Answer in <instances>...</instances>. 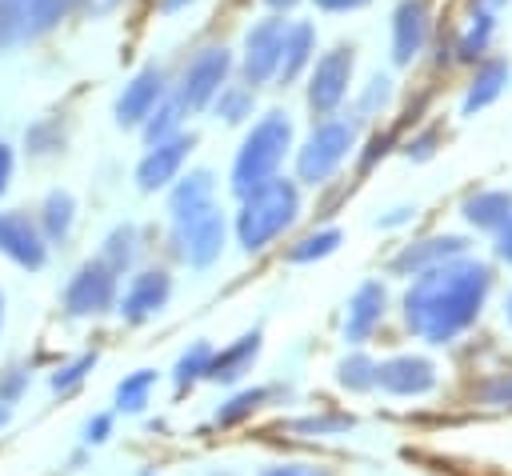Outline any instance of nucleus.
<instances>
[{
    "mask_svg": "<svg viewBox=\"0 0 512 476\" xmlns=\"http://www.w3.org/2000/svg\"><path fill=\"white\" fill-rule=\"evenodd\" d=\"M488 272L480 264H448L428 272L408 292V324L428 340H448L456 328H464L484 296Z\"/></svg>",
    "mask_w": 512,
    "mask_h": 476,
    "instance_id": "obj_1",
    "label": "nucleus"
},
{
    "mask_svg": "<svg viewBox=\"0 0 512 476\" xmlns=\"http://www.w3.org/2000/svg\"><path fill=\"white\" fill-rule=\"evenodd\" d=\"M292 148V120L284 112H264L252 132L244 136L240 152H236V164H232V192L236 196H248L252 188L268 184L284 160V152Z\"/></svg>",
    "mask_w": 512,
    "mask_h": 476,
    "instance_id": "obj_2",
    "label": "nucleus"
},
{
    "mask_svg": "<svg viewBox=\"0 0 512 476\" xmlns=\"http://www.w3.org/2000/svg\"><path fill=\"white\" fill-rule=\"evenodd\" d=\"M244 208H240V220H236V236L248 252L264 248L268 240H276L300 212V192L292 180H280L272 176L268 184L252 188L248 196H240Z\"/></svg>",
    "mask_w": 512,
    "mask_h": 476,
    "instance_id": "obj_3",
    "label": "nucleus"
},
{
    "mask_svg": "<svg viewBox=\"0 0 512 476\" xmlns=\"http://www.w3.org/2000/svg\"><path fill=\"white\" fill-rule=\"evenodd\" d=\"M84 0H0V52L24 48L68 20Z\"/></svg>",
    "mask_w": 512,
    "mask_h": 476,
    "instance_id": "obj_4",
    "label": "nucleus"
},
{
    "mask_svg": "<svg viewBox=\"0 0 512 476\" xmlns=\"http://www.w3.org/2000/svg\"><path fill=\"white\" fill-rule=\"evenodd\" d=\"M352 140H356V128L348 120H320L296 156V176L304 184H324L348 156Z\"/></svg>",
    "mask_w": 512,
    "mask_h": 476,
    "instance_id": "obj_5",
    "label": "nucleus"
},
{
    "mask_svg": "<svg viewBox=\"0 0 512 476\" xmlns=\"http://www.w3.org/2000/svg\"><path fill=\"white\" fill-rule=\"evenodd\" d=\"M228 72H232L228 48H204V52H196V60L184 68V76L176 84V100L184 104V112L208 108L212 96L228 84Z\"/></svg>",
    "mask_w": 512,
    "mask_h": 476,
    "instance_id": "obj_6",
    "label": "nucleus"
},
{
    "mask_svg": "<svg viewBox=\"0 0 512 476\" xmlns=\"http://www.w3.org/2000/svg\"><path fill=\"white\" fill-rule=\"evenodd\" d=\"M284 32L288 24L280 16H268V20H256L248 32H244V56H240V76L248 88L256 84H268L276 76V64H280V48H284Z\"/></svg>",
    "mask_w": 512,
    "mask_h": 476,
    "instance_id": "obj_7",
    "label": "nucleus"
},
{
    "mask_svg": "<svg viewBox=\"0 0 512 476\" xmlns=\"http://www.w3.org/2000/svg\"><path fill=\"white\" fill-rule=\"evenodd\" d=\"M352 48L348 44H336L328 48L316 68H312V80H308V108L316 116H332L336 104L348 96V84H352Z\"/></svg>",
    "mask_w": 512,
    "mask_h": 476,
    "instance_id": "obj_8",
    "label": "nucleus"
},
{
    "mask_svg": "<svg viewBox=\"0 0 512 476\" xmlns=\"http://www.w3.org/2000/svg\"><path fill=\"white\" fill-rule=\"evenodd\" d=\"M176 244H180V256L192 268L212 264L220 256V244H224V216L216 212V204L180 216L176 220Z\"/></svg>",
    "mask_w": 512,
    "mask_h": 476,
    "instance_id": "obj_9",
    "label": "nucleus"
},
{
    "mask_svg": "<svg viewBox=\"0 0 512 476\" xmlns=\"http://www.w3.org/2000/svg\"><path fill=\"white\" fill-rule=\"evenodd\" d=\"M116 300V272L104 260H88L64 288V312L68 316H100Z\"/></svg>",
    "mask_w": 512,
    "mask_h": 476,
    "instance_id": "obj_10",
    "label": "nucleus"
},
{
    "mask_svg": "<svg viewBox=\"0 0 512 476\" xmlns=\"http://www.w3.org/2000/svg\"><path fill=\"white\" fill-rule=\"evenodd\" d=\"M0 252L12 264L36 272L48 260V240L40 236L36 220H28L24 212H0Z\"/></svg>",
    "mask_w": 512,
    "mask_h": 476,
    "instance_id": "obj_11",
    "label": "nucleus"
},
{
    "mask_svg": "<svg viewBox=\"0 0 512 476\" xmlns=\"http://www.w3.org/2000/svg\"><path fill=\"white\" fill-rule=\"evenodd\" d=\"M432 32V8L428 0H400L392 12V60L396 64H412Z\"/></svg>",
    "mask_w": 512,
    "mask_h": 476,
    "instance_id": "obj_12",
    "label": "nucleus"
},
{
    "mask_svg": "<svg viewBox=\"0 0 512 476\" xmlns=\"http://www.w3.org/2000/svg\"><path fill=\"white\" fill-rule=\"evenodd\" d=\"M164 100V68L160 64H144L128 84L124 92L116 96V124L120 128H136L144 124V116Z\"/></svg>",
    "mask_w": 512,
    "mask_h": 476,
    "instance_id": "obj_13",
    "label": "nucleus"
},
{
    "mask_svg": "<svg viewBox=\"0 0 512 476\" xmlns=\"http://www.w3.org/2000/svg\"><path fill=\"white\" fill-rule=\"evenodd\" d=\"M192 144H196L192 132H188V136L176 132V136H168V140L148 144V156H144L140 168H136V184H140L144 192H156V188L172 184L176 172H180V164H184V156L192 152Z\"/></svg>",
    "mask_w": 512,
    "mask_h": 476,
    "instance_id": "obj_14",
    "label": "nucleus"
},
{
    "mask_svg": "<svg viewBox=\"0 0 512 476\" xmlns=\"http://www.w3.org/2000/svg\"><path fill=\"white\" fill-rule=\"evenodd\" d=\"M168 292H172V280H168L164 272H140V276L128 284L124 300H120V316L132 320V324H140V320H148V316H156V312L164 308Z\"/></svg>",
    "mask_w": 512,
    "mask_h": 476,
    "instance_id": "obj_15",
    "label": "nucleus"
},
{
    "mask_svg": "<svg viewBox=\"0 0 512 476\" xmlns=\"http://www.w3.org/2000/svg\"><path fill=\"white\" fill-rule=\"evenodd\" d=\"M312 52H316V28L312 24H288V32H284V48H280V64H276V80L280 84H292L300 72H304V64L312 60Z\"/></svg>",
    "mask_w": 512,
    "mask_h": 476,
    "instance_id": "obj_16",
    "label": "nucleus"
},
{
    "mask_svg": "<svg viewBox=\"0 0 512 476\" xmlns=\"http://www.w3.org/2000/svg\"><path fill=\"white\" fill-rule=\"evenodd\" d=\"M376 384L388 388V392H424L432 384V368L424 360H412V356H400V360H388V364H376Z\"/></svg>",
    "mask_w": 512,
    "mask_h": 476,
    "instance_id": "obj_17",
    "label": "nucleus"
},
{
    "mask_svg": "<svg viewBox=\"0 0 512 476\" xmlns=\"http://www.w3.org/2000/svg\"><path fill=\"white\" fill-rule=\"evenodd\" d=\"M504 84H508V60H500V56H496V60H484V64L476 68L468 92H464V116L488 108V104L504 92Z\"/></svg>",
    "mask_w": 512,
    "mask_h": 476,
    "instance_id": "obj_18",
    "label": "nucleus"
},
{
    "mask_svg": "<svg viewBox=\"0 0 512 476\" xmlns=\"http://www.w3.org/2000/svg\"><path fill=\"white\" fill-rule=\"evenodd\" d=\"M256 352H260V332H248V336H240L236 344H228L224 352H212L204 376H212V380H236V376L256 360Z\"/></svg>",
    "mask_w": 512,
    "mask_h": 476,
    "instance_id": "obj_19",
    "label": "nucleus"
},
{
    "mask_svg": "<svg viewBox=\"0 0 512 476\" xmlns=\"http://www.w3.org/2000/svg\"><path fill=\"white\" fill-rule=\"evenodd\" d=\"M208 204H212V172H208V168L188 172V176L172 188V196H168L172 220H180V216H188V212H196V208H208Z\"/></svg>",
    "mask_w": 512,
    "mask_h": 476,
    "instance_id": "obj_20",
    "label": "nucleus"
},
{
    "mask_svg": "<svg viewBox=\"0 0 512 476\" xmlns=\"http://www.w3.org/2000/svg\"><path fill=\"white\" fill-rule=\"evenodd\" d=\"M380 312H384V288L380 284H364L352 296V308H348V324H344L348 340H364L372 332V324L380 320Z\"/></svg>",
    "mask_w": 512,
    "mask_h": 476,
    "instance_id": "obj_21",
    "label": "nucleus"
},
{
    "mask_svg": "<svg viewBox=\"0 0 512 476\" xmlns=\"http://www.w3.org/2000/svg\"><path fill=\"white\" fill-rule=\"evenodd\" d=\"M464 216L480 228H504L512 220V196L508 192H476L464 200Z\"/></svg>",
    "mask_w": 512,
    "mask_h": 476,
    "instance_id": "obj_22",
    "label": "nucleus"
},
{
    "mask_svg": "<svg viewBox=\"0 0 512 476\" xmlns=\"http://www.w3.org/2000/svg\"><path fill=\"white\" fill-rule=\"evenodd\" d=\"M72 220H76V200L68 192H48L44 196V212H40V236L60 244L72 232Z\"/></svg>",
    "mask_w": 512,
    "mask_h": 476,
    "instance_id": "obj_23",
    "label": "nucleus"
},
{
    "mask_svg": "<svg viewBox=\"0 0 512 476\" xmlns=\"http://www.w3.org/2000/svg\"><path fill=\"white\" fill-rule=\"evenodd\" d=\"M492 32H496V16H492V8H476L472 24L464 28V36H460V44H456L460 60H480L484 48H488V40H492Z\"/></svg>",
    "mask_w": 512,
    "mask_h": 476,
    "instance_id": "obj_24",
    "label": "nucleus"
},
{
    "mask_svg": "<svg viewBox=\"0 0 512 476\" xmlns=\"http://www.w3.org/2000/svg\"><path fill=\"white\" fill-rule=\"evenodd\" d=\"M180 120H184V104H180L176 96H172V100H160V104L144 116V140H148V144H156V140L176 136Z\"/></svg>",
    "mask_w": 512,
    "mask_h": 476,
    "instance_id": "obj_25",
    "label": "nucleus"
},
{
    "mask_svg": "<svg viewBox=\"0 0 512 476\" xmlns=\"http://www.w3.org/2000/svg\"><path fill=\"white\" fill-rule=\"evenodd\" d=\"M156 384V372L152 368H140V372H132V376H124L120 384H116V408L120 412H140L144 404H148V388Z\"/></svg>",
    "mask_w": 512,
    "mask_h": 476,
    "instance_id": "obj_26",
    "label": "nucleus"
},
{
    "mask_svg": "<svg viewBox=\"0 0 512 476\" xmlns=\"http://www.w3.org/2000/svg\"><path fill=\"white\" fill-rule=\"evenodd\" d=\"M212 104H216V116H224L228 124H240L244 116H252V88L248 84H224L212 96Z\"/></svg>",
    "mask_w": 512,
    "mask_h": 476,
    "instance_id": "obj_27",
    "label": "nucleus"
},
{
    "mask_svg": "<svg viewBox=\"0 0 512 476\" xmlns=\"http://www.w3.org/2000/svg\"><path fill=\"white\" fill-rule=\"evenodd\" d=\"M132 256H136V228H132V224H120V228H112V236L104 240V252H100V260H104L112 272H124V268L132 264Z\"/></svg>",
    "mask_w": 512,
    "mask_h": 476,
    "instance_id": "obj_28",
    "label": "nucleus"
},
{
    "mask_svg": "<svg viewBox=\"0 0 512 476\" xmlns=\"http://www.w3.org/2000/svg\"><path fill=\"white\" fill-rule=\"evenodd\" d=\"M460 248H464V240H456V236H444V240H424V244L408 248V252L396 260V268H424V264H432V260L456 256Z\"/></svg>",
    "mask_w": 512,
    "mask_h": 476,
    "instance_id": "obj_29",
    "label": "nucleus"
},
{
    "mask_svg": "<svg viewBox=\"0 0 512 476\" xmlns=\"http://www.w3.org/2000/svg\"><path fill=\"white\" fill-rule=\"evenodd\" d=\"M340 244V232L336 228H328V232H316V236H308V240H300L296 248H288V260L292 264H304V260H316V256H328L332 248Z\"/></svg>",
    "mask_w": 512,
    "mask_h": 476,
    "instance_id": "obj_30",
    "label": "nucleus"
},
{
    "mask_svg": "<svg viewBox=\"0 0 512 476\" xmlns=\"http://www.w3.org/2000/svg\"><path fill=\"white\" fill-rule=\"evenodd\" d=\"M208 356H212L208 344H196L192 352H184L180 364H176V388H188L192 380H200V376L208 372Z\"/></svg>",
    "mask_w": 512,
    "mask_h": 476,
    "instance_id": "obj_31",
    "label": "nucleus"
},
{
    "mask_svg": "<svg viewBox=\"0 0 512 476\" xmlns=\"http://www.w3.org/2000/svg\"><path fill=\"white\" fill-rule=\"evenodd\" d=\"M96 368V352H84L80 360H72V364H64V368H56L52 372V392H72L88 372Z\"/></svg>",
    "mask_w": 512,
    "mask_h": 476,
    "instance_id": "obj_32",
    "label": "nucleus"
},
{
    "mask_svg": "<svg viewBox=\"0 0 512 476\" xmlns=\"http://www.w3.org/2000/svg\"><path fill=\"white\" fill-rule=\"evenodd\" d=\"M264 396H268L264 388H248V392H240V396H232V400H228V404H224V408L216 412V420H220V424H236V420H244L248 412H256Z\"/></svg>",
    "mask_w": 512,
    "mask_h": 476,
    "instance_id": "obj_33",
    "label": "nucleus"
},
{
    "mask_svg": "<svg viewBox=\"0 0 512 476\" xmlns=\"http://www.w3.org/2000/svg\"><path fill=\"white\" fill-rule=\"evenodd\" d=\"M340 380H344L348 388H368V384H376V364H368L364 356H356V360H344V368H340Z\"/></svg>",
    "mask_w": 512,
    "mask_h": 476,
    "instance_id": "obj_34",
    "label": "nucleus"
},
{
    "mask_svg": "<svg viewBox=\"0 0 512 476\" xmlns=\"http://www.w3.org/2000/svg\"><path fill=\"white\" fill-rule=\"evenodd\" d=\"M28 388V368H4L0 376V404H12Z\"/></svg>",
    "mask_w": 512,
    "mask_h": 476,
    "instance_id": "obj_35",
    "label": "nucleus"
},
{
    "mask_svg": "<svg viewBox=\"0 0 512 476\" xmlns=\"http://www.w3.org/2000/svg\"><path fill=\"white\" fill-rule=\"evenodd\" d=\"M108 432H112V416H92V420L84 424V440H88V444L108 440Z\"/></svg>",
    "mask_w": 512,
    "mask_h": 476,
    "instance_id": "obj_36",
    "label": "nucleus"
},
{
    "mask_svg": "<svg viewBox=\"0 0 512 476\" xmlns=\"http://www.w3.org/2000/svg\"><path fill=\"white\" fill-rule=\"evenodd\" d=\"M388 92H392V88H388V76H376V80H372V88H368V96H364V108L384 104V100H388Z\"/></svg>",
    "mask_w": 512,
    "mask_h": 476,
    "instance_id": "obj_37",
    "label": "nucleus"
},
{
    "mask_svg": "<svg viewBox=\"0 0 512 476\" xmlns=\"http://www.w3.org/2000/svg\"><path fill=\"white\" fill-rule=\"evenodd\" d=\"M364 4H372V0H316L320 12H356Z\"/></svg>",
    "mask_w": 512,
    "mask_h": 476,
    "instance_id": "obj_38",
    "label": "nucleus"
},
{
    "mask_svg": "<svg viewBox=\"0 0 512 476\" xmlns=\"http://www.w3.org/2000/svg\"><path fill=\"white\" fill-rule=\"evenodd\" d=\"M264 476H328L320 468H308V464H288V468H268Z\"/></svg>",
    "mask_w": 512,
    "mask_h": 476,
    "instance_id": "obj_39",
    "label": "nucleus"
},
{
    "mask_svg": "<svg viewBox=\"0 0 512 476\" xmlns=\"http://www.w3.org/2000/svg\"><path fill=\"white\" fill-rule=\"evenodd\" d=\"M8 180H12V148H8V144H0V196H4Z\"/></svg>",
    "mask_w": 512,
    "mask_h": 476,
    "instance_id": "obj_40",
    "label": "nucleus"
},
{
    "mask_svg": "<svg viewBox=\"0 0 512 476\" xmlns=\"http://www.w3.org/2000/svg\"><path fill=\"white\" fill-rule=\"evenodd\" d=\"M124 0H84V8H88V16H108V12H116Z\"/></svg>",
    "mask_w": 512,
    "mask_h": 476,
    "instance_id": "obj_41",
    "label": "nucleus"
},
{
    "mask_svg": "<svg viewBox=\"0 0 512 476\" xmlns=\"http://www.w3.org/2000/svg\"><path fill=\"white\" fill-rule=\"evenodd\" d=\"M188 4H196V0H160V12H180Z\"/></svg>",
    "mask_w": 512,
    "mask_h": 476,
    "instance_id": "obj_42",
    "label": "nucleus"
},
{
    "mask_svg": "<svg viewBox=\"0 0 512 476\" xmlns=\"http://www.w3.org/2000/svg\"><path fill=\"white\" fill-rule=\"evenodd\" d=\"M500 252H504L508 260H512V220L504 224V240H500Z\"/></svg>",
    "mask_w": 512,
    "mask_h": 476,
    "instance_id": "obj_43",
    "label": "nucleus"
},
{
    "mask_svg": "<svg viewBox=\"0 0 512 476\" xmlns=\"http://www.w3.org/2000/svg\"><path fill=\"white\" fill-rule=\"evenodd\" d=\"M264 4H268L272 12H288V8H296L300 0H264Z\"/></svg>",
    "mask_w": 512,
    "mask_h": 476,
    "instance_id": "obj_44",
    "label": "nucleus"
},
{
    "mask_svg": "<svg viewBox=\"0 0 512 476\" xmlns=\"http://www.w3.org/2000/svg\"><path fill=\"white\" fill-rule=\"evenodd\" d=\"M496 4H504V0H476V8H496Z\"/></svg>",
    "mask_w": 512,
    "mask_h": 476,
    "instance_id": "obj_45",
    "label": "nucleus"
},
{
    "mask_svg": "<svg viewBox=\"0 0 512 476\" xmlns=\"http://www.w3.org/2000/svg\"><path fill=\"white\" fill-rule=\"evenodd\" d=\"M8 424V404H0V428Z\"/></svg>",
    "mask_w": 512,
    "mask_h": 476,
    "instance_id": "obj_46",
    "label": "nucleus"
},
{
    "mask_svg": "<svg viewBox=\"0 0 512 476\" xmlns=\"http://www.w3.org/2000/svg\"><path fill=\"white\" fill-rule=\"evenodd\" d=\"M0 324H4V292H0Z\"/></svg>",
    "mask_w": 512,
    "mask_h": 476,
    "instance_id": "obj_47",
    "label": "nucleus"
},
{
    "mask_svg": "<svg viewBox=\"0 0 512 476\" xmlns=\"http://www.w3.org/2000/svg\"><path fill=\"white\" fill-rule=\"evenodd\" d=\"M144 476H152V472H144Z\"/></svg>",
    "mask_w": 512,
    "mask_h": 476,
    "instance_id": "obj_48",
    "label": "nucleus"
},
{
    "mask_svg": "<svg viewBox=\"0 0 512 476\" xmlns=\"http://www.w3.org/2000/svg\"><path fill=\"white\" fill-rule=\"evenodd\" d=\"M220 476H228V472H220Z\"/></svg>",
    "mask_w": 512,
    "mask_h": 476,
    "instance_id": "obj_49",
    "label": "nucleus"
},
{
    "mask_svg": "<svg viewBox=\"0 0 512 476\" xmlns=\"http://www.w3.org/2000/svg\"><path fill=\"white\" fill-rule=\"evenodd\" d=\"M508 312H512V308H508Z\"/></svg>",
    "mask_w": 512,
    "mask_h": 476,
    "instance_id": "obj_50",
    "label": "nucleus"
}]
</instances>
